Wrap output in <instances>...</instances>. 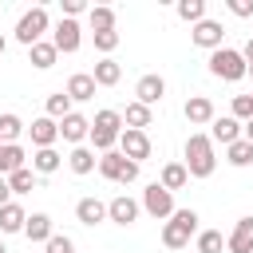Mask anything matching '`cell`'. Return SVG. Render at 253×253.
<instances>
[{
	"label": "cell",
	"mask_w": 253,
	"mask_h": 253,
	"mask_svg": "<svg viewBox=\"0 0 253 253\" xmlns=\"http://www.w3.org/2000/svg\"><path fill=\"white\" fill-rule=\"evenodd\" d=\"M186 174L190 178H210L213 170H217V154H213V142H210V134H190L186 138Z\"/></svg>",
	"instance_id": "6da1fadb"
},
{
	"label": "cell",
	"mask_w": 253,
	"mask_h": 253,
	"mask_svg": "<svg viewBox=\"0 0 253 253\" xmlns=\"http://www.w3.org/2000/svg\"><path fill=\"white\" fill-rule=\"evenodd\" d=\"M119 134H123V115L119 111H99L95 119H91V150H99V154H107V150H115V142H119Z\"/></svg>",
	"instance_id": "7a4b0ae2"
},
{
	"label": "cell",
	"mask_w": 253,
	"mask_h": 253,
	"mask_svg": "<svg viewBox=\"0 0 253 253\" xmlns=\"http://www.w3.org/2000/svg\"><path fill=\"white\" fill-rule=\"evenodd\" d=\"M198 213L194 210H174L170 217H166V225H162V245L166 249H186L190 245V237L198 233Z\"/></svg>",
	"instance_id": "3957f363"
},
{
	"label": "cell",
	"mask_w": 253,
	"mask_h": 253,
	"mask_svg": "<svg viewBox=\"0 0 253 253\" xmlns=\"http://www.w3.org/2000/svg\"><path fill=\"white\" fill-rule=\"evenodd\" d=\"M245 55L241 51H233V47H217V51H210V71L217 75V79H225V83H237V79H245Z\"/></svg>",
	"instance_id": "277c9868"
},
{
	"label": "cell",
	"mask_w": 253,
	"mask_h": 253,
	"mask_svg": "<svg viewBox=\"0 0 253 253\" xmlns=\"http://www.w3.org/2000/svg\"><path fill=\"white\" fill-rule=\"evenodd\" d=\"M99 174L107 178V182H134L138 178V162H130V158H123L119 150H107V154H99Z\"/></svg>",
	"instance_id": "5b68a950"
},
{
	"label": "cell",
	"mask_w": 253,
	"mask_h": 253,
	"mask_svg": "<svg viewBox=\"0 0 253 253\" xmlns=\"http://www.w3.org/2000/svg\"><path fill=\"white\" fill-rule=\"evenodd\" d=\"M43 32H47V8H28L24 16H20V24H16V40L24 43V47H32V43H40L43 40Z\"/></svg>",
	"instance_id": "8992f818"
},
{
	"label": "cell",
	"mask_w": 253,
	"mask_h": 253,
	"mask_svg": "<svg viewBox=\"0 0 253 253\" xmlns=\"http://www.w3.org/2000/svg\"><path fill=\"white\" fill-rule=\"evenodd\" d=\"M142 210H146L150 217L166 221V217L174 213V194H170V190H162L158 182H150V186L142 190Z\"/></svg>",
	"instance_id": "52a82bcc"
},
{
	"label": "cell",
	"mask_w": 253,
	"mask_h": 253,
	"mask_svg": "<svg viewBox=\"0 0 253 253\" xmlns=\"http://www.w3.org/2000/svg\"><path fill=\"white\" fill-rule=\"evenodd\" d=\"M119 154L142 166V162L150 158V134H146V130H123V134H119Z\"/></svg>",
	"instance_id": "ba28073f"
},
{
	"label": "cell",
	"mask_w": 253,
	"mask_h": 253,
	"mask_svg": "<svg viewBox=\"0 0 253 253\" xmlns=\"http://www.w3.org/2000/svg\"><path fill=\"white\" fill-rule=\"evenodd\" d=\"M51 43H55V51H63V55L79 51V43H83V28H79V20H59L55 32H51Z\"/></svg>",
	"instance_id": "9c48e42d"
},
{
	"label": "cell",
	"mask_w": 253,
	"mask_h": 253,
	"mask_svg": "<svg viewBox=\"0 0 253 253\" xmlns=\"http://www.w3.org/2000/svg\"><path fill=\"white\" fill-rule=\"evenodd\" d=\"M190 40H194L198 47H206V51H217L221 40H225V28H221L217 20H198V24L190 28Z\"/></svg>",
	"instance_id": "30bf717a"
},
{
	"label": "cell",
	"mask_w": 253,
	"mask_h": 253,
	"mask_svg": "<svg viewBox=\"0 0 253 253\" xmlns=\"http://www.w3.org/2000/svg\"><path fill=\"white\" fill-rule=\"evenodd\" d=\"M162 95H166V79L154 75V71L134 83V103H142V107H150V111H154V103H162Z\"/></svg>",
	"instance_id": "8fae6325"
},
{
	"label": "cell",
	"mask_w": 253,
	"mask_h": 253,
	"mask_svg": "<svg viewBox=\"0 0 253 253\" xmlns=\"http://www.w3.org/2000/svg\"><path fill=\"white\" fill-rule=\"evenodd\" d=\"M182 115H186L190 126H210V123L217 119V111H213V103H210L206 95H190L186 107H182Z\"/></svg>",
	"instance_id": "7c38bea8"
},
{
	"label": "cell",
	"mask_w": 253,
	"mask_h": 253,
	"mask_svg": "<svg viewBox=\"0 0 253 253\" xmlns=\"http://www.w3.org/2000/svg\"><path fill=\"white\" fill-rule=\"evenodd\" d=\"M138 210H142V206H138L130 194H119V198L107 202V217H111L115 225H134V221H138Z\"/></svg>",
	"instance_id": "4fadbf2b"
},
{
	"label": "cell",
	"mask_w": 253,
	"mask_h": 253,
	"mask_svg": "<svg viewBox=\"0 0 253 253\" xmlns=\"http://www.w3.org/2000/svg\"><path fill=\"white\" fill-rule=\"evenodd\" d=\"M87 134H91V119H87V115L71 111L67 119H59V138H63V142H75V146H79Z\"/></svg>",
	"instance_id": "5bb4252c"
},
{
	"label": "cell",
	"mask_w": 253,
	"mask_h": 253,
	"mask_svg": "<svg viewBox=\"0 0 253 253\" xmlns=\"http://www.w3.org/2000/svg\"><path fill=\"white\" fill-rule=\"evenodd\" d=\"M28 134H32V146H36V150L55 146V138H59V123H55V119H47V115H40V119H32Z\"/></svg>",
	"instance_id": "9a60e30c"
},
{
	"label": "cell",
	"mask_w": 253,
	"mask_h": 253,
	"mask_svg": "<svg viewBox=\"0 0 253 253\" xmlns=\"http://www.w3.org/2000/svg\"><path fill=\"white\" fill-rule=\"evenodd\" d=\"M225 249L229 253H253V217H237L233 233L225 237Z\"/></svg>",
	"instance_id": "2e32d148"
},
{
	"label": "cell",
	"mask_w": 253,
	"mask_h": 253,
	"mask_svg": "<svg viewBox=\"0 0 253 253\" xmlns=\"http://www.w3.org/2000/svg\"><path fill=\"white\" fill-rule=\"evenodd\" d=\"M24 166H28V150H24L20 142H4V146H0V178L16 174V170H24Z\"/></svg>",
	"instance_id": "e0dca14e"
},
{
	"label": "cell",
	"mask_w": 253,
	"mask_h": 253,
	"mask_svg": "<svg viewBox=\"0 0 253 253\" xmlns=\"http://www.w3.org/2000/svg\"><path fill=\"white\" fill-rule=\"evenodd\" d=\"M67 99L71 103H87V99H95V79H91V71H75L71 79H67Z\"/></svg>",
	"instance_id": "ac0fdd59"
},
{
	"label": "cell",
	"mask_w": 253,
	"mask_h": 253,
	"mask_svg": "<svg viewBox=\"0 0 253 253\" xmlns=\"http://www.w3.org/2000/svg\"><path fill=\"white\" fill-rule=\"evenodd\" d=\"M237 138H241V123H237V119L221 115V119H213V123H210V142L229 146V142H237Z\"/></svg>",
	"instance_id": "d6986e66"
},
{
	"label": "cell",
	"mask_w": 253,
	"mask_h": 253,
	"mask_svg": "<svg viewBox=\"0 0 253 253\" xmlns=\"http://www.w3.org/2000/svg\"><path fill=\"white\" fill-rule=\"evenodd\" d=\"M75 217H79V225H99V221H107V202H99V198H79V202H75Z\"/></svg>",
	"instance_id": "ffe728a7"
},
{
	"label": "cell",
	"mask_w": 253,
	"mask_h": 253,
	"mask_svg": "<svg viewBox=\"0 0 253 253\" xmlns=\"http://www.w3.org/2000/svg\"><path fill=\"white\" fill-rule=\"evenodd\" d=\"M119 115H123V126L126 130H146L154 123V111L142 107V103H126V111H119Z\"/></svg>",
	"instance_id": "44dd1931"
},
{
	"label": "cell",
	"mask_w": 253,
	"mask_h": 253,
	"mask_svg": "<svg viewBox=\"0 0 253 253\" xmlns=\"http://www.w3.org/2000/svg\"><path fill=\"white\" fill-rule=\"evenodd\" d=\"M28 59H32V67L47 71V67H55L59 51H55V43H51V40H40V43H32V47H28Z\"/></svg>",
	"instance_id": "7402d4cb"
},
{
	"label": "cell",
	"mask_w": 253,
	"mask_h": 253,
	"mask_svg": "<svg viewBox=\"0 0 253 253\" xmlns=\"http://www.w3.org/2000/svg\"><path fill=\"white\" fill-rule=\"evenodd\" d=\"M91 79H95V87H115V83L123 79V63H115V59L107 55V59H99V63H95Z\"/></svg>",
	"instance_id": "603a6c76"
},
{
	"label": "cell",
	"mask_w": 253,
	"mask_h": 253,
	"mask_svg": "<svg viewBox=\"0 0 253 253\" xmlns=\"http://www.w3.org/2000/svg\"><path fill=\"white\" fill-rule=\"evenodd\" d=\"M55 229H51V217L47 213H32L28 221H24V237L28 241H40V245H47V237H51Z\"/></svg>",
	"instance_id": "cb8c5ba5"
},
{
	"label": "cell",
	"mask_w": 253,
	"mask_h": 253,
	"mask_svg": "<svg viewBox=\"0 0 253 253\" xmlns=\"http://www.w3.org/2000/svg\"><path fill=\"white\" fill-rule=\"evenodd\" d=\"M59 166H63V154H59L55 146H43V150L32 154V170H36V174H55Z\"/></svg>",
	"instance_id": "d4e9b609"
},
{
	"label": "cell",
	"mask_w": 253,
	"mask_h": 253,
	"mask_svg": "<svg viewBox=\"0 0 253 253\" xmlns=\"http://www.w3.org/2000/svg\"><path fill=\"white\" fill-rule=\"evenodd\" d=\"M67 166H71V174H91V170L99 166V158H95L91 146H75V150L67 154Z\"/></svg>",
	"instance_id": "484cf974"
},
{
	"label": "cell",
	"mask_w": 253,
	"mask_h": 253,
	"mask_svg": "<svg viewBox=\"0 0 253 253\" xmlns=\"http://www.w3.org/2000/svg\"><path fill=\"white\" fill-rule=\"evenodd\" d=\"M186 182H190V174H186V166H182V162H166V166H162V178H158V186H162V190H170V194H174V190H182Z\"/></svg>",
	"instance_id": "4316f807"
},
{
	"label": "cell",
	"mask_w": 253,
	"mask_h": 253,
	"mask_svg": "<svg viewBox=\"0 0 253 253\" xmlns=\"http://www.w3.org/2000/svg\"><path fill=\"white\" fill-rule=\"evenodd\" d=\"M24 221H28V213H24V206H16V202H8V206L0 210V229H4V233H24Z\"/></svg>",
	"instance_id": "83f0119b"
},
{
	"label": "cell",
	"mask_w": 253,
	"mask_h": 253,
	"mask_svg": "<svg viewBox=\"0 0 253 253\" xmlns=\"http://www.w3.org/2000/svg\"><path fill=\"white\" fill-rule=\"evenodd\" d=\"M87 20H91V32H115V8L111 4L87 8Z\"/></svg>",
	"instance_id": "f1b7e54d"
},
{
	"label": "cell",
	"mask_w": 253,
	"mask_h": 253,
	"mask_svg": "<svg viewBox=\"0 0 253 253\" xmlns=\"http://www.w3.org/2000/svg\"><path fill=\"white\" fill-rule=\"evenodd\" d=\"M36 182H40V174H36L32 166H24V170L8 174V190H12V194H32V190H36Z\"/></svg>",
	"instance_id": "f546056e"
},
{
	"label": "cell",
	"mask_w": 253,
	"mask_h": 253,
	"mask_svg": "<svg viewBox=\"0 0 253 253\" xmlns=\"http://www.w3.org/2000/svg\"><path fill=\"white\" fill-rule=\"evenodd\" d=\"M225 162L229 166H253V142H245V138L229 142L225 146Z\"/></svg>",
	"instance_id": "4dcf8cb0"
},
{
	"label": "cell",
	"mask_w": 253,
	"mask_h": 253,
	"mask_svg": "<svg viewBox=\"0 0 253 253\" xmlns=\"http://www.w3.org/2000/svg\"><path fill=\"white\" fill-rule=\"evenodd\" d=\"M20 134H24V119L12 115V111H4V115H0V146H4V142H16Z\"/></svg>",
	"instance_id": "1f68e13d"
},
{
	"label": "cell",
	"mask_w": 253,
	"mask_h": 253,
	"mask_svg": "<svg viewBox=\"0 0 253 253\" xmlns=\"http://www.w3.org/2000/svg\"><path fill=\"white\" fill-rule=\"evenodd\" d=\"M178 16L194 28L198 20H206V0H178Z\"/></svg>",
	"instance_id": "d6a6232c"
},
{
	"label": "cell",
	"mask_w": 253,
	"mask_h": 253,
	"mask_svg": "<svg viewBox=\"0 0 253 253\" xmlns=\"http://www.w3.org/2000/svg\"><path fill=\"white\" fill-rule=\"evenodd\" d=\"M71 115V99H67V91H55V95H47V119H67Z\"/></svg>",
	"instance_id": "836d02e7"
},
{
	"label": "cell",
	"mask_w": 253,
	"mask_h": 253,
	"mask_svg": "<svg viewBox=\"0 0 253 253\" xmlns=\"http://www.w3.org/2000/svg\"><path fill=\"white\" fill-rule=\"evenodd\" d=\"M221 249H225L221 229H202L198 233V253H221Z\"/></svg>",
	"instance_id": "e575fe53"
},
{
	"label": "cell",
	"mask_w": 253,
	"mask_h": 253,
	"mask_svg": "<svg viewBox=\"0 0 253 253\" xmlns=\"http://www.w3.org/2000/svg\"><path fill=\"white\" fill-rule=\"evenodd\" d=\"M229 119L249 123V119H253V95H233V103H229Z\"/></svg>",
	"instance_id": "d590c367"
},
{
	"label": "cell",
	"mask_w": 253,
	"mask_h": 253,
	"mask_svg": "<svg viewBox=\"0 0 253 253\" xmlns=\"http://www.w3.org/2000/svg\"><path fill=\"white\" fill-rule=\"evenodd\" d=\"M91 36H95V47L103 51V59H107V55L119 47V32H91Z\"/></svg>",
	"instance_id": "8d00e7d4"
},
{
	"label": "cell",
	"mask_w": 253,
	"mask_h": 253,
	"mask_svg": "<svg viewBox=\"0 0 253 253\" xmlns=\"http://www.w3.org/2000/svg\"><path fill=\"white\" fill-rule=\"evenodd\" d=\"M43 253H75V241H71V237H63V233H51V237H47V245H43Z\"/></svg>",
	"instance_id": "74e56055"
},
{
	"label": "cell",
	"mask_w": 253,
	"mask_h": 253,
	"mask_svg": "<svg viewBox=\"0 0 253 253\" xmlns=\"http://www.w3.org/2000/svg\"><path fill=\"white\" fill-rule=\"evenodd\" d=\"M59 8H63V20H75L79 12H87V4H83V0H59Z\"/></svg>",
	"instance_id": "f35d334b"
},
{
	"label": "cell",
	"mask_w": 253,
	"mask_h": 253,
	"mask_svg": "<svg viewBox=\"0 0 253 253\" xmlns=\"http://www.w3.org/2000/svg\"><path fill=\"white\" fill-rule=\"evenodd\" d=\"M229 12L245 20V16H253V0H229Z\"/></svg>",
	"instance_id": "ab89813d"
},
{
	"label": "cell",
	"mask_w": 253,
	"mask_h": 253,
	"mask_svg": "<svg viewBox=\"0 0 253 253\" xmlns=\"http://www.w3.org/2000/svg\"><path fill=\"white\" fill-rule=\"evenodd\" d=\"M12 202V190H8V178H0V210Z\"/></svg>",
	"instance_id": "60d3db41"
},
{
	"label": "cell",
	"mask_w": 253,
	"mask_h": 253,
	"mask_svg": "<svg viewBox=\"0 0 253 253\" xmlns=\"http://www.w3.org/2000/svg\"><path fill=\"white\" fill-rule=\"evenodd\" d=\"M241 138H245V142H253V119H249V123H241Z\"/></svg>",
	"instance_id": "b9f144b4"
},
{
	"label": "cell",
	"mask_w": 253,
	"mask_h": 253,
	"mask_svg": "<svg viewBox=\"0 0 253 253\" xmlns=\"http://www.w3.org/2000/svg\"><path fill=\"white\" fill-rule=\"evenodd\" d=\"M241 55H245V63H253V36H249V43H245V51H241Z\"/></svg>",
	"instance_id": "7bdbcfd3"
},
{
	"label": "cell",
	"mask_w": 253,
	"mask_h": 253,
	"mask_svg": "<svg viewBox=\"0 0 253 253\" xmlns=\"http://www.w3.org/2000/svg\"><path fill=\"white\" fill-rule=\"evenodd\" d=\"M4 47H8V40H4V36H0V55H4Z\"/></svg>",
	"instance_id": "ee69618b"
},
{
	"label": "cell",
	"mask_w": 253,
	"mask_h": 253,
	"mask_svg": "<svg viewBox=\"0 0 253 253\" xmlns=\"http://www.w3.org/2000/svg\"><path fill=\"white\" fill-rule=\"evenodd\" d=\"M245 75H253V63H249V67H245Z\"/></svg>",
	"instance_id": "f6af8a7d"
},
{
	"label": "cell",
	"mask_w": 253,
	"mask_h": 253,
	"mask_svg": "<svg viewBox=\"0 0 253 253\" xmlns=\"http://www.w3.org/2000/svg\"><path fill=\"white\" fill-rule=\"evenodd\" d=\"M0 253H8V249H4V241H0Z\"/></svg>",
	"instance_id": "bcb514c9"
}]
</instances>
